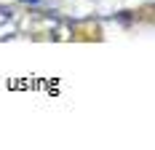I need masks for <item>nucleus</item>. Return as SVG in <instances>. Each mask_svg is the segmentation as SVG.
<instances>
[{
  "instance_id": "nucleus-1",
  "label": "nucleus",
  "mask_w": 155,
  "mask_h": 150,
  "mask_svg": "<svg viewBox=\"0 0 155 150\" xmlns=\"http://www.w3.org/2000/svg\"><path fill=\"white\" fill-rule=\"evenodd\" d=\"M16 35V14L8 5H0V40Z\"/></svg>"
},
{
  "instance_id": "nucleus-2",
  "label": "nucleus",
  "mask_w": 155,
  "mask_h": 150,
  "mask_svg": "<svg viewBox=\"0 0 155 150\" xmlns=\"http://www.w3.org/2000/svg\"><path fill=\"white\" fill-rule=\"evenodd\" d=\"M21 3H24V5H40L43 0H21Z\"/></svg>"
}]
</instances>
